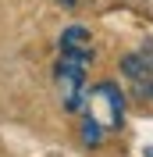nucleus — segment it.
<instances>
[{
	"instance_id": "nucleus-1",
	"label": "nucleus",
	"mask_w": 153,
	"mask_h": 157,
	"mask_svg": "<svg viewBox=\"0 0 153 157\" xmlns=\"http://www.w3.org/2000/svg\"><path fill=\"white\" fill-rule=\"evenodd\" d=\"M93 64V57L86 54H71V50H61L57 64H54V86H57V97H61V107L68 114H82L86 107V71Z\"/></svg>"
},
{
	"instance_id": "nucleus-4",
	"label": "nucleus",
	"mask_w": 153,
	"mask_h": 157,
	"mask_svg": "<svg viewBox=\"0 0 153 157\" xmlns=\"http://www.w3.org/2000/svg\"><path fill=\"white\" fill-rule=\"evenodd\" d=\"M57 47H61V50H71V54L96 57V50H93V36H89L86 25H68V29L57 36Z\"/></svg>"
},
{
	"instance_id": "nucleus-6",
	"label": "nucleus",
	"mask_w": 153,
	"mask_h": 157,
	"mask_svg": "<svg viewBox=\"0 0 153 157\" xmlns=\"http://www.w3.org/2000/svg\"><path fill=\"white\" fill-rule=\"evenodd\" d=\"M57 4H64V7H75V4H78V0H57Z\"/></svg>"
},
{
	"instance_id": "nucleus-7",
	"label": "nucleus",
	"mask_w": 153,
	"mask_h": 157,
	"mask_svg": "<svg viewBox=\"0 0 153 157\" xmlns=\"http://www.w3.org/2000/svg\"><path fill=\"white\" fill-rule=\"evenodd\" d=\"M143 157H153V147H143Z\"/></svg>"
},
{
	"instance_id": "nucleus-5",
	"label": "nucleus",
	"mask_w": 153,
	"mask_h": 157,
	"mask_svg": "<svg viewBox=\"0 0 153 157\" xmlns=\"http://www.w3.org/2000/svg\"><path fill=\"white\" fill-rule=\"evenodd\" d=\"M78 136H82V143H86L89 150H96V147H103L107 132H103L100 125H96L93 118H86V114H82V128H78Z\"/></svg>"
},
{
	"instance_id": "nucleus-3",
	"label": "nucleus",
	"mask_w": 153,
	"mask_h": 157,
	"mask_svg": "<svg viewBox=\"0 0 153 157\" xmlns=\"http://www.w3.org/2000/svg\"><path fill=\"white\" fill-rule=\"evenodd\" d=\"M121 75L139 100L153 104V43H143L139 50L125 54L121 57Z\"/></svg>"
},
{
	"instance_id": "nucleus-2",
	"label": "nucleus",
	"mask_w": 153,
	"mask_h": 157,
	"mask_svg": "<svg viewBox=\"0 0 153 157\" xmlns=\"http://www.w3.org/2000/svg\"><path fill=\"white\" fill-rule=\"evenodd\" d=\"M82 114L93 118L107 136L110 132H121V125H125V93L118 89V82H96L86 93Z\"/></svg>"
}]
</instances>
